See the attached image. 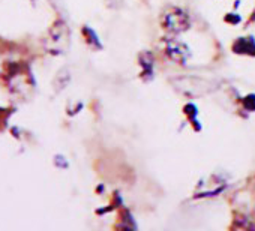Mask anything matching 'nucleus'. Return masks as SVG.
I'll return each instance as SVG.
<instances>
[{
    "instance_id": "423d86ee",
    "label": "nucleus",
    "mask_w": 255,
    "mask_h": 231,
    "mask_svg": "<svg viewBox=\"0 0 255 231\" xmlns=\"http://www.w3.org/2000/svg\"><path fill=\"white\" fill-rule=\"evenodd\" d=\"M140 63H141V66H143V75L146 77H152V74H153V56L150 54V53H143L141 56H140Z\"/></svg>"
},
{
    "instance_id": "f03ea898",
    "label": "nucleus",
    "mask_w": 255,
    "mask_h": 231,
    "mask_svg": "<svg viewBox=\"0 0 255 231\" xmlns=\"http://www.w3.org/2000/svg\"><path fill=\"white\" fill-rule=\"evenodd\" d=\"M69 44V30L63 21L54 23L48 33V50L53 54H62L65 53L66 47Z\"/></svg>"
},
{
    "instance_id": "20e7f679",
    "label": "nucleus",
    "mask_w": 255,
    "mask_h": 231,
    "mask_svg": "<svg viewBox=\"0 0 255 231\" xmlns=\"http://www.w3.org/2000/svg\"><path fill=\"white\" fill-rule=\"evenodd\" d=\"M225 188V182L218 176H210L204 182H201L195 191L197 197H215L221 194Z\"/></svg>"
},
{
    "instance_id": "6e6552de",
    "label": "nucleus",
    "mask_w": 255,
    "mask_h": 231,
    "mask_svg": "<svg viewBox=\"0 0 255 231\" xmlns=\"http://www.w3.org/2000/svg\"><path fill=\"white\" fill-rule=\"evenodd\" d=\"M243 105H245V108H248L249 111H255V96H254V95H249L248 98H245Z\"/></svg>"
},
{
    "instance_id": "39448f33",
    "label": "nucleus",
    "mask_w": 255,
    "mask_h": 231,
    "mask_svg": "<svg viewBox=\"0 0 255 231\" xmlns=\"http://www.w3.org/2000/svg\"><path fill=\"white\" fill-rule=\"evenodd\" d=\"M233 50L234 53H239V54L255 56V41L254 38H240L234 42Z\"/></svg>"
},
{
    "instance_id": "7ed1b4c3",
    "label": "nucleus",
    "mask_w": 255,
    "mask_h": 231,
    "mask_svg": "<svg viewBox=\"0 0 255 231\" xmlns=\"http://www.w3.org/2000/svg\"><path fill=\"white\" fill-rule=\"evenodd\" d=\"M164 51H165V54H167L168 59H171L173 62L180 63V65H185L188 62V59L191 57L189 48L183 42H180L177 39H173V38L165 41Z\"/></svg>"
},
{
    "instance_id": "0eeeda50",
    "label": "nucleus",
    "mask_w": 255,
    "mask_h": 231,
    "mask_svg": "<svg viewBox=\"0 0 255 231\" xmlns=\"http://www.w3.org/2000/svg\"><path fill=\"white\" fill-rule=\"evenodd\" d=\"M83 32H84V35H86V36L89 38V39H87V42H89V44L95 42V44H96V47H99V41H98V36L95 35V32H93V30H90L89 27H84V30H83Z\"/></svg>"
},
{
    "instance_id": "f257e3e1",
    "label": "nucleus",
    "mask_w": 255,
    "mask_h": 231,
    "mask_svg": "<svg viewBox=\"0 0 255 231\" xmlns=\"http://www.w3.org/2000/svg\"><path fill=\"white\" fill-rule=\"evenodd\" d=\"M162 26L165 30H168L170 33H180L189 29L191 26V20L186 15L185 11L179 9V8H170L168 11L164 12L162 20H161Z\"/></svg>"
}]
</instances>
